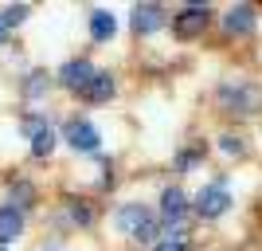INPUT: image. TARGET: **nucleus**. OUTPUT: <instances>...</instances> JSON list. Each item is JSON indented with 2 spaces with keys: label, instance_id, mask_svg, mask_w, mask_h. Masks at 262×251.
<instances>
[{
  "label": "nucleus",
  "instance_id": "obj_13",
  "mask_svg": "<svg viewBox=\"0 0 262 251\" xmlns=\"http://www.w3.org/2000/svg\"><path fill=\"white\" fill-rule=\"evenodd\" d=\"M67 212H71V220H75L78 228H86L90 220H94V208H90L86 200H75V197L67 200Z\"/></svg>",
  "mask_w": 262,
  "mask_h": 251
},
{
  "label": "nucleus",
  "instance_id": "obj_17",
  "mask_svg": "<svg viewBox=\"0 0 262 251\" xmlns=\"http://www.w3.org/2000/svg\"><path fill=\"white\" fill-rule=\"evenodd\" d=\"M43 130H47V118H39V114L24 118V133H32V138H35V133H43Z\"/></svg>",
  "mask_w": 262,
  "mask_h": 251
},
{
  "label": "nucleus",
  "instance_id": "obj_2",
  "mask_svg": "<svg viewBox=\"0 0 262 251\" xmlns=\"http://www.w3.org/2000/svg\"><path fill=\"white\" fill-rule=\"evenodd\" d=\"M63 138L71 142V149H75V153H98L102 149L98 130H94V122H86V118H71L63 126Z\"/></svg>",
  "mask_w": 262,
  "mask_h": 251
},
{
  "label": "nucleus",
  "instance_id": "obj_20",
  "mask_svg": "<svg viewBox=\"0 0 262 251\" xmlns=\"http://www.w3.org/2000/svg\"><path fill=\"white\" fill-rule=\"evenodd\" d=\"M157 251H184V240H161V243H153Z\"/></svg>",
  "mask_w": 262,
  "mask_h": 251
},
{
  "label": "nucleus",
  "instance_id": "obj_18",
  "mask_svg": "<svg viewBox=\"0 0 262 251\" xmlns=\"http://www.w3.org/2000/svg\"><path fill=\"white\" fill-rule=\"evenodd\" d=\"M196 161H200V153H196V149H184V153H180V157H176V169L184 173V169H192V165H196Z\"/></svg>",
  "mask_w": 262,
  "mask_h": 251
},
{
  "label": "nucleus",
  "instance_id": "obj_19",
  "mask_svg": "<svg viewBox=\"0 0 262 251\" xmlns=\"http://www.w3.org/2000/svg\"><path fill=\"white\" fill-rule=\"evenodd\" d=\"M219 145H223V149H227L231 157H239V153H243V142H239V138H223Z\"/></svg>",
  "mask_w": 262,
  "mask_h": 251
},
{
  "label": "nucleus",
  "instance_id": "obj_10",
  "mask_svg": "<svg viewBox=\"0 0 262 251\" xmlns=\"http://www.w3.org/2000/svg\"><path fill=\"white\" fill-rule=\"evenodd\" d=\"M114 32H118V20H114L110 12H94V16H90V40L106 44V40H114Z\"/></svg>",
  "mask_w": 262,
  "mask_h": 251
},
{
  "label": "nucleus",
  "instance_id": "obj_5",
  "mask_svg": "<svg viewBox=\"0 0 262 251\" xmlns=\"http://www.w3.org/2000/svg\"><path fill=\"white\" fill-rule=\"evenodd\" d=\"M161 212H164V224L172 228L176 220H184V212H188V197H184V188H164L161 192Z\"/></svg>",
  "mask_w": 262,
  "mask_h": 251
},
{
  "label": "nucleus",
  "instance_id": "obj_23",
  "mask_svg": "<svg viewBox=\"0 0 262 251\" xmlns=\"http://www.w3.org/2000/svg\"><path fill=\"white\" fill-rule=\"evenodd\" d=\"M0 251H4V247H0Z\"/></svg>",
  "mask_w": 262,
  "mask_h": 251
},
{
  "label": "nucleus",
  "instance_id": "obj_7",
  "mask_svg": "<svg viewBox=\"0 0 262 251\" xmlns=\"http://www.w3.org/2000/svg\"><path fill=\"white\" fill-rule=\"evenodd\" d=\"M204 24H208V8H204V4H188V8L176 16V32L180 35H196Z\"/></svg>",
  "mask_w": 262,
  "mask_h": 251
},
{
  "label": "nucleus",
  "instance_id": "obj_11",
  "mask_svg": "<svg viewBox=\"0 0 262 251\" xmlns=\"http://www.w3.org/2000/svg\"><path fill=\"white\" fill-rule=\"evenodd\" d=\"M86 99H90V102H110V99H114V75L98 71V75H94V83L86 87Z\"/></svg>",
  "mask_w": 262,
  "mask_h": 251
},
{
  "label": "nucleus",
  "instance_id": "obj_9",
  "mask_svg": "<svg viewBox=\"0 0 262 251\" xmlns=\"http://www.w3.org/2000/svg\"><path fill=\"white\" fill-rule=\"evenodd\" d=\"M254 28V8L251 4H235V8L227 12V32L231 35H247Z\"/></svg>",
  "mask_w": 262,
  "mask_h": 251
},
{
  "label": "nucleus",
  "instance_id": "obj_21",
  "mask_svg": "<svg viewBox=\"0 0 262 251\" xmlns=\"http://www.w3.org/2000/svg\"><path fill=\"white\" fill-rule=\"evenodd\" d=\"M4 40H8V28H4V20H0V44H4Z\"/></svg>",
  "mask_w": 262,
  "mask_h": 251
},
{
  "label": "nucleus",
  "instance_id": "obj_14",
  "mask_svg": "<svg viewBox=\"0 0 262 251\" xmlns=\"http://www.w3.org/2000/svg\"><path fill=\"white\" fill-rule=\"evenodd\" d=\"M51 149H55V130L47 126L43 133H35V138H32V153H35V157H51Z\"/></svg>",
  "mask_w": 262,
  "mask_h": 251
},
{
  "label": "nucleus",
  "instance_id": "obj_12",
  "mask_svg": "<svg viewBox=\"0 0 262 251\" xmlns=\"http://www.w3.org/2000/svg\"><path fill=\"white\" fill-rule=\"evenodd\" d=\"M47 87H51V75H47V71H32V75L24 79V94H28V99H43Z\"/></svg>",
  "mask_w": 262,
  "mask_h": 251
},
{
  "label": "nucleus",
  "instance_id": "obj_15",
  "mask_svg": "<svg viewBox=\"0 0 262 251\" xmlns=\"http://www.w3.org/2000/svg\"><path fill=\"white\" fill-rule=\"evenodd\" d=\"M24 16H28V4H8V8H4V16H0V20H4V28H16V24H20Z\"/></svg>",
  "mask_w": 262,
  "mask_h": 251
},
{
  "label": "nucleus",
  "instance_id": "obj_8",
  "mask_svg": "<svg viewBox=\"0 0 262 251\" xmlns=\"http://www.w3.org/2000/svg\"><path fill=\"white\" fill-rule=\"evenodd\" d=\"M20 231H24V212L16 204H4V208H0V243L16 240Z\"/></svg>",
  "mask_w": 262,
  "mask_h": 251
},
{
  "label": "nucleus",
  "instance_id": "obj_1",
  "mask_svg": "<svg viewBox=\"0 0 262 251\" xmlns=\"http://www.w3.org/2000/svg\"><path fill=\"white\" fill-rule=\"evenodd\" d=\"M227 208H231V192L223 181H215V185H204L200 188V197H196V212L204 220H219V216H227Z\"/></svg>",
  "mask_w": 262,
  "mask_h": 251
},
{
  "label": "nucleus",
  "instance_id": "obj_6",
  "mask_svg": "<svg viewBox=\"0 0 262 251\" xmlns=\"http://www.w3.org/2000/svg\"><path fill=\"white\" fill-rule=\"evenodd\" d=\"M149 220H153V216H149V208H145V204H125V208H118V228L129 231V236H137Z\"/></svg>",
  "mask_w": 262,
  "mask_h": 251
},
{
  "label": "nucleus",
  "instance_id": "obj_16",
  "mask_svg": "<svg viewBox=\"0 0 262 251\" xmlns=\"http://www.w3.org/2000/svg\"><path fill=\"white\" fill-rule=\"evenodd\" d=\"M12 200H20V212H24V204L32 200V188H28V181H16V185H12Z\"/></svg>",
  "mask_w": 262,
  "mask_h": 251
},
{
  "label": "nucleus",
  "instance_id": "obj_3",
  "mask_svg": "<svg viewBox=\"0 0 262 251\" xmlns=\"http://www.w3.org/2000/svg\"><path fill=\"white\" fill-rule=\"evenodd\" d=\"M94 75H98V71L90 67V59H71V63L59 71L63 87H67V90H82V94H86V87L94 83Z\"/></svg>",
  "mask_w": 262,
  "mask_h": 251
},
{
  "label": "nucleus",
  "instance_id": "obj_22",
  "mask_svg": "<svg viewBox=\"0 0 262 251\" xmlns=\"http://www.w3.org/2000/svg\"><path fill=\"white\" fill-rule=\"evenodd\" d=\"M35 251H59V247H55V243H43V247H35Z\"/></svg>",
  "mask_w": 262,
  "mask_h": 251
},
{
  "label": "nucleus",
  "instance_id": "obj_4",
  "mask_svg": "<svg viewBox=\"0 0 262 251\" xmlns=\"http://www.w3.org/2000/svg\"><path fill=\"white\" fill-rule=\"evenodd\" d=\"M133 28H137L141 35L161 32L164 28V8L161 4H137V8H133Z\"/></svg>",
  "mask_w": 262,
  "mask_h": 251
}]
</instances>
